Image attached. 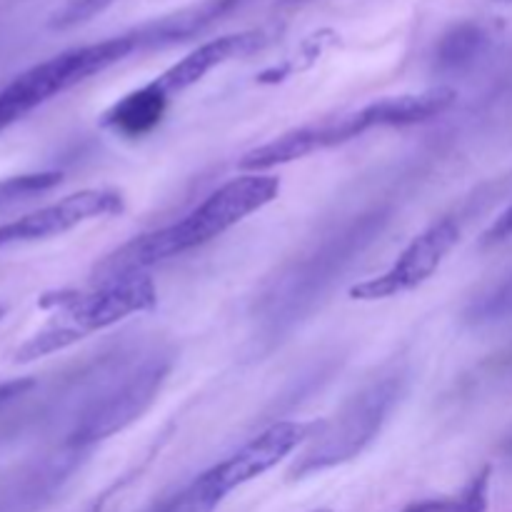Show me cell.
Returning <instances> with one entry per match:
<instances>
[{"mask_svg":"<svg viewBox=\"0 0 512 512\" xmlns=\"http://www.w3.org/2000/svg\"><path fill=\"white\" fill-rule=\"evenodd\" d=\"M230 8H233L230 0H208L198 8L180 10V13L160 18L155 23L140 25V28L128 30V33L63 50V53L33 65V68L23 70L0 90V133L28 113H33L35 108L53 100L55 95L65 93V90L90 80L93 75L123 63L130 55L188 40L190 35L208 28L213 20L228 13Z\"/></svg>","mask_w":512,"mask_h":512,"instance_id":"cell-1","label":"cell"},{"mask_svg":"<svg viewBox=\"0 0 512 512\" xmlns=\"http://www.w3.org/2000/svg\"><path fill=\"white\" fill-rule=\"evenodd\" d=\"M280 193V180L265 173H248L233 178L210 193L195 210H190L180 223L145 233L130 243L120 245L110 255H105L93 270V278L100 285L110 280L145 275V270L165 260L183 255L188 250L200 248L213 238H220L225 230L238 225L248 215L258 213L265 205L273 203Z\"/></svg>","mask_w":512,"mask_h":512,"instance_id":"cell-2","label":"cell"},{"mask_svg":"<svg viewBox=\"0 0 512 512\" xmlns=\"http://www.w3.org/2000/svg\"><path fill=\"white\" fill-rule=\"evenodd\" d=\"M400 385H403V378L393 373L373 380L368 388L353 395L350 403L333 420H325L323 430L310 440L308 450L293 463L288 473L290 478H305V475L320 473V470L358 458L378 438L390 410L398 403Z\"/></svg>","mask_w":512,"mask_h":512,"instance_id":"cell-3","label":"cell"},{"mask_svg":"<svg viewBox=\"0 0 512 512\" xmlns=\"http://www.w3.org/2000/svg\"><path fill=\"white\" fill-rule=\"evenodd\" d=\"M390 125H393V118H390L388 98L375 100V103L365 105V108L355 110V113L320 120V123H310L303 125V128L290 130V133L278 135L270 143L245 153L238 160V168L248 170V173H263V170L308 158V155L320 153V150L350 143V140L360 138V135L373 128H390Z\"/></svg>","mask_w":512,"mask_h":512,"instance_id":"cell-4","label":"cell"},{"mask_svg":"<svg viewBox=\"0 0 512 512\" xmlns=\"http://www.w3.org/2000/svg\"><path fill=\"white\" fill-rule=\"evenodd\" d=\"M168 370L170 365L165 360H148L115 380L100 398H95L85 408L68 445L85 450L100 440L113 438L115 433L135 423L155 403L165 378H168Z\"/></svg>","mask_w":512,"mask_h":512,"instance_id":"cell-5","label":"cell"},{"mask_svg":"<svg viewBox=\"0 0 512 512\" xmlns=\"http://www.w3.org/2000/svg\"><path fill=\"white\" fill-rule=\"evenodd\" d=\"M378 215H368L360 223H355L353 228L345 230L343 235H335V240H328L323 243V248L318 250L315 255H310L308 260L295 268L293 275L280 283V293L270 295V315L268 318L273 320L275 315L288 313V320L295 318V305H298V313L303 308V303L315 298V293L325 288V283H330L335 275V270L340 273L348 260H353L355 253L365 248V245L373 240L375 230H380V220H375Z\"/></svg>","mask_w":512,"mask_h":512,"instance_id":"cell-6","label":"cell"},{"mask_svg":"<svg viewBox=\"0 0 512 512\" xmlns=\"http://www.w3.org/2000/svg\"><path fill=\"white\" fill-rule=\"evenodd\" d=\"M460 228L453 218H443L440 223L430 225L425 233H420L408 248L400 253L393 268L385 270L378 278H370L350 288L353 300H385L415 290L425 280L433 278L443 265L445 255L458 245Z\"/></svg>","mask_w":512,"mask_h":512,"instance_id":"cell-7","label":"cell"},{"mask_svg":"<svg viewBox=\"0 0 512 512\" xmlns=\"http://www.w3.org/2000/svg\"><path fill=\"white\" fill-rule=\"evenodd\" d=\"M158 303V290L148 275H130V278L110 280L93 293H73L60 298L63 308L60 323L73 328L75 333L88 335L120 323L128 315L153 310Z\"/></svg>","mask_w":512,"mask_h":512,"instance_id":"cell-8","label":"cell"},{"mask_svg":"<svg viewBox=\"0 0 512 512\" xmlns=\"http://www.w3.org/2000/svg\"><path fill=\"white\" fill-rule=\"evenodd\" d=\"M323 425L325 423H293V420H288V423H275L273 428L260 433L258 438L243 445L238 453L230 455L228 460H223V463H218L203 475L225 498V495L233 493L240 485L250 483V480L260 478L263 473L273 470L280 460L288 458L303 443H310L323 430Z\"/></svg>","mask_w":512,"mask_h":512,"instance_id":"cell-9","label":"cell"},{"mask_svg":"<svg viewBox=\"0 0 512 512\" xmlns=\"http://www.w3.org/2000/svg\"><path fill=\"white\" fill-rule=\"evenodd\" d=\"M123 210V198L115 190H80L53 205L33 210L18 220L0 225V250L10 245L35 243V240L55 238L88 220L105 218Z\"/></svg>","mask_w":512,"mask_h":512,"instance_id":"cell-10","label":"cell"},{"mask_svg":"<svg viewBox=\"0 0 512 512\" xmlns=\"http://www.w3.org/2000/svg\"><path fill=\"white\" fill-rule=\"evenodd\" d=\"M268 43V35L265 30H240V33H228L220 35V38L208 40V43L198 45V48L190 50L185 58H180L178 63L170 65L165 73H160L153 80L155 88L165 95V98L173 100L175 95L185 93L188 88H193L195 83L205 78L208 73H213L220 65L230 63L235 58H245V55H253L255 50H260Z\"/></svg>","mask_w":512,"mask_h":512,"instance_id":"cell-11","label":"cell"},{"mask_svg":"<svg viewBox=\"0 0 512 512\" xmlns=\"http://www.w3.org/2000/svg\"><path fill=\"white\" fill-rule=\"evenodd\" d=\"M170 98H165L150 80L143 88L133 90L125 98H120L108 113L103 115L105 128L115 130L128 138H140V135L150 133L155 125L163 120L165 110H168Z\"/></svg>","mask_w":512,"mask_h":512,"instance_id":"cell-12","label":"cell"},{"mask_svg":"<svg viewBox=\"0 0 512 512\" xmlns=\"http://www.w3.org/2000/svg\"><path fill=\"white\" fill-rule=\"evenodd\" d=\"M483 45H485L483 30L475 28V25H460V28H455L453 33L445 35V40L440 43L438 65L443 70L465 68V65L473 63V60L478 58Z\"/></svg>","mask_w":512,"mask_h":512,"instance_id":"cell-13","label":"cell"},{"mask_svg":"<svg viewBox=\"0 0 512 512\" xmlns=\"http://www.w3.org/2000/svg\"><path fill=\"white\" fill-rule=\"evenodd\" d=\"M80 338H83V335L75 333L73 328L63 325L60 320H55V323L45 325L40 333H35L33 338L25 340L18 348V353H15V360H18V363H30V360L45 358V355H53L58 353V350L68 348V345L78 343Z\"/></svg>","mask_w":512,"mask_h":512,"instance_id":"cell-14","label":"cell"},{"mask_svg":"<svg viewBox=\"0 0 512 512\" xmlns=\"http://www.w3.org/2000/svg\"><path fill=\"white\" fill-rule=\"evenodd\" d=\"M223 500V495L208 483L205 475H200L198 480L188 485L185 490H180L175 498H170L163 508L155 512H213Z\"/></svg>","mask_w":512,"mask_h":512,"instance_id":"cell-15","label":"cell"},{"mask_svg":"<svg viewBox=\"0 0 512 512\" xmlns=\"http://www.w3.org/2000/svg\"><path fill=\"white\" fill-rule=\"evenodd\" d=\"M118 0H65L48 20L50 30H70L78 25L88 23V20L98 18L100 13L110 8Z\"/></svg>","mask_w":512,"mask_h":512,"instance_id":"cell-16","label":"cell"},{"mask_svg":"<svg viewBox=\"0 0 512 512\" xmlns=\"http://www.w3.org/2000/svg\"><path fill=\"white\" fill-rule=\"evenodd\" d=\"M512 315V275L498 288L490 290L480 300H475L468 310V318L473 323H495V320H505Z\"/></svg>","mask_w":512,"mask_h":512,"instance_id":"cell-17","label":"cell"},{"mask_svg":"<svg viewBox=\"0 0 512 512\" xmlns=\"http://www.w3.org/2000/svg\"><path fill=\"white\" fill-rule=\"evenodd\" d=\"M508 238H512V205L490 225L488 233L483 235V245H498L505 243Z\"/></svg>","mask_w":512,"mask_h":512,"instance_id":"cell-18","label":"cell"},{"mask_svg":"<svg viewBox=\"0 0 512 512\" xmlns=\"http://www.w3.org/2000/svg\"><path fill=\"white\" fill-rule=\"evenodd\" d=\"M403 512H450V508H448V498H440V500H423V503H413Z\"/></svg>","mask_w":512,"mask_h":512,"instance_id":"cell-19","label":"cell"},{"mask_svg":"<svg viewBox=\"0 0 512 512\" xmlns=\"http://www.w3.org/2000/svg\"><path fill=\"white\" fill-rule=\"evenodd\" d=\"M78 512H103V500H95V503L85 505V508L78 510Z\"/></svg>","mask_w":512,"mask_h":512,"instance_id":"cell-20","label":"cell"},{"mask_svg":"<svg viewBox=\"0 0 512 512\" xmlns=\"http://www.w3.org/2000/svg\"><path fill=\"white\" fill-rule=\"evenodd\" d=\"M300 3H310V0H280V5H300Z\"/></svg>","mask_w":512,"mask_h":512,"instance_id":"cell-21","label":"cell"},{"mask_svg":"<svg viewBox=\"0 0 512 512\" xmlns=\"http://www.w3.org/2000/svg\"><path fill=\"white\" fill-rule=\"evenodd\" d=\"M3 315H5V308H3V305H0V320H3Z\"/></svg>","mask_w":512,"mask_h":512,"instance_id":"cell-22","label":"cell"},{"mask_svg":"<svg viewBox=\"0 0 512 512\" xmlns=\"http://www.w3.org/2000/svg\"><path fill=\"white\" fill-rule=\"evenodd\" d=\"M313 512H333V510H325V508H320V510H313Z\"/></svg>","mask_w":512,"mask_h":512,"instance_id":"cell-23","label":"cell"},{"mask_svg":"<svg viewBox=\"0 0 512 512\" xmlns=\"http://www.w3.org/2000/svg\"><path fill=\"white\" fill-rule=\"evenodd\" d=\"M510 453H512V443H510Z\"/></svg>","mask_w":512,"mask_h":512,"instance_id":"cell-24","label":"cell"}]
</instances>
